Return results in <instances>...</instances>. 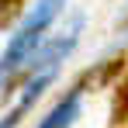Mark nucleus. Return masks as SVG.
<instances>
[{
    "mask_svg": "<svg viewBox=\"0 0 128 128\" xmlns=\"http://www.w3.org/2000/svg\"><path fill=\"white\" fill-rule=\"evenodd\" d=\"M76 114H80V86H73L62 100L42 118V125H38V128H69L73 121H76Z\"/></svg>",
    "mask_w": 128,
    "mask_h": 128,
    "instance_id": "7ed1b4c3",
    "label": "nucleus"
},
{
    "mask_svg": "<svg viewBox=\"0 0 128 128\" xmlns=\"http://www.w3.org/2000/svg\"><path fill=\"white\" fill-rule=\"evenodd\" d=\"M118 69H121V62H118V59H114V62H104L100 69H86V73H83V80H80V86H83V83H94V86H100L104 80H111V76H114Z\"/></svg>",
    "mask_w": 128,
    "mask_h": 128,
    "instance_id": "0eeeda50",
    "label": "nucleus"
},
{
    "mask_svg": "<svg viewBox=\"0 0 128 128\" xmlns=\"http://www.w3.org/2000/svg\"><path fill=\"white\" fill-rule=\"evenodd\" d=\"M52 76H56V73H42V76H31V80H28V86H24V97L18 100V107H14V111H10L7 118H0V128H14V125H18V121H21V114H24V111H28L31 104H35L38 97H42V90H45V86L52 83Z\"/></svg>",
    "mask_w": 128,
    "mask_h": 128,
    "instance_id": "20e7f679",
    "label": "nucleus"
},
{
    "mask_svg": "<svg viewBox=\"0 0 128 128\" xmlns=\"http://www.w3.org/2000/svg\"><path fill=\"white\" fill-rule=\"evenodd\" d=\"M121 24H125V28H128V7H125V14H121Z\"/></svg>",
    "mask_w": 128,
    "mask_h": 128,
    "instance_id": "6e6552de",
    "label": "nucleus"
},
{
    "mask_svg": "<svg viewBox=\"0 0 128 128\" xmlns=\"http://www.w3.org/2000/svg\"><path fill=\"white\" fill-rule=\"evenodd\" d=\"M80 28H83V18H80V14H73L62 35L45 38V42L35 48V56H31V59H28V66H24V76L31 80V76H42V73H56V69H59V62H62L66 56L76 48V42H80Z\"/></svg>",
    "mask_w": 128,
    "mask_h": 128,
    "instance_id": "f03ea898",
    "label": "nucleus"
},
{
    "mask_svg": "<svg viewBox=\"0 0 128 128\" xmlns=\"http://www.w3.org/2000/svg\"><path fill=\"white\" fill-rule=\"evenodd\" d=\"M111 121L114 125H121L128 121V76L118 83V94H114V104H111Z\"/></svg>",
    "mask_w": 128,
    "mask_h": 128,
    "instance_id": "39448f33",
    "label": "nucleus"
},
{
    "mask_svg": "<svg viewBox=\"0 0 128 128\" xmlns=\"http://www.w3.org/2000/svg\"><path fill=\"white\" fill-rule=\"evenodd\" d=\"M24 14V0H0V31H7L10 24H18Z\"/></svg>",
    "mask_w": 128,
    "mask_h": 128,
    "instance_id": "423d86ee",
    "label": "nucleus"
},
{
    "mask_svg": "<svg viewBox=\"0 0 128 128\" xmlns=\"http://www.w3.org/2000/svg\"><path fill=\"white\" fill-rule=\"evenodd\" d=\"M62 7H66V0H38V4L31 7V14L21 21L18 35H10V45H7V48H4V56H0V104L14 94L18 80L24 76L28 59H31V56H35V48L45 42L48 24L59 18V10H62Z\"/></svg>",
    "mask_w": 128,
    "mask_h": 128,
    "instance_id": "f257e3e1",
    "label": "nucleus"
}]
</instances>
